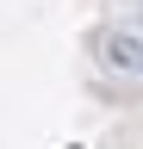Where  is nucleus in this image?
<instances>
[{"instance_id": "f257e3e1", "label": "nucleus", "mask_w": 143, "mask_h": 149, "mask_svg": "<svg viewBox=\"0 0 143 149\" xmlns=\"http://www.w3.org/2000/svg\"><path fill=\"white\" fill-rule=\"evenodd\" d=\"M100 62L118 68V74H143V31H137V25L100 31Z\"/></svg>"}]
</instances>
